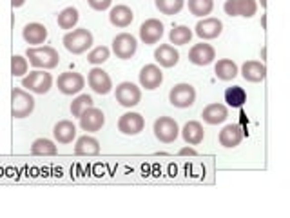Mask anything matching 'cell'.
<instances>
[{"label": "cell", "instance_id": "obj_19", "mask_svg": "<svg viewBox=\"0 0 290 218\" xmlns=\"http://www.w3.org/2000/svg\"><path fill=\"white\" fill-rule=\"evenodd\" d=\"M218 140H220V145H223V147H227V149L236 147V145L241 144L243 129L239 128L237 124H229V126H225V128L220 131Z\"/></svg>", "mask_w": 290, "mask_h": 218}, {"label": "cell", "instance_id": "obj_27", "mask_svg": "<svg viewBox=\"0 0 290 218\" xmlns=\"http://www.w3.org/2000/svg\"><path fill=\"white\" fill-rule=\"evenodd\" d=\"M214 73H216V76L220 80H225V82H229V80H234L237 76V73H239V70H237V66L234 60L231 59H222L218 60L216 66H214Z\"/></svg>", "mask_w": 290, "mask_h": 218}, {"label": "cell", "instance_id": "obj_24", "mask_svg": "<svg viewBox=\"0 0 290 218\" xmlns=\"http://www.w3.org/2000/svg\"><path fill=\"white\" fill-rule=\"evenodd\" d=\"M53 137L58 144H71L76 139V128L71 120H60V122L55 124Z\"/></svg>", "mask_w": 290, "mask_h": 218}, {"label": "cell", "instance_id": "obj_28", "mask_svg": "<svg viewBox=\"0 0 290 218\" xmlns=\"http://www.w3.org/2000/svg\"><path fill=\"white\" fill-rule=\"evenodd\" d=\"M78 18H80L78 9L73 7V5H69V7H65V9H62L58 13V16H57L58 27H60V29H73V27L78 24Z\"/></svg>", "mask_w": 290, "mask_h": 218}, {"label": "cell", "instance_id": "obj_35", "mask_svg": "<svg viewBox=\"0 0 290 218\" xmlns=\"http://www.w3.org/2000/svg\"><path fill=\"white\" fill-rule=\"evenodd\" d=\"M109 55H111L109 48H106V46H98V48L91 49L89 51V55H87V62H91V64H95V66H100L109 60Z\"/></svg>", "mask_w": 290, "mask_h": 218}, {"label": "cell", "instance_id": "obj_32", "mask_svg": "<svg viewBox=\"0 0 290 218\" xmlns=\"http://www.w3.org/2000/svg\"><path fill=\"white\" fill-rule=\"evenodd\" d=\"M190 38H192V29L187 26H176L169 33V40L174 46H185L190 42Z\"/></svg>", "mask_w": 290, "mask_h": 218}, {"label": "cell", "instance_id": "obj_26", "mask_svg": "<svg viewBox=\"0 0 290 218\" xmlns=\"http://www.w3.org/2000/svg\"><path fill=\"white\" fill-rule=\"evenodd\" d=\"M98 153H100V142L95 137L84 135L74 144V154H78V156H93Z\"/></svg>", "mask_w": 290, "mask_h": 218}, {"label": "cell", "instance_id": "obj_29", "mask_svg": "<svg viewBox=\"0 0 290 218\" xmlns=\"http://www.w3.org/2000/svg\"><path fill=\"white\" fill-rule=\"evenodd\" d=\"M225 102L231 107H243L247 102V91L241 85H232L225 89Z\"/></svg>", "mask_w": 290, "mask_h": 218}, {"label": "cell", "instance_id": "obj_40", "mask_svg": "<svg viewBox=\"0 0 290 218\" xmlns=\"http://www.w3.org/2000/svg\"><path fill=\"white\" fill-rule=\"evenodd\" d=\"M259 2H261V5H263V7H267V0H259Z\"/></svg>", "mask_w": 290, "mask_h": 218}, {"label": "cell", "instance_id": "obj_39", "mask_svg": "<svg viewBox=\"0 0 290 218\" xmlns=\"http://www.w3.org/2000/svg\"><path fill=\"white\" fill-rule=\"evenodd\" d=\"M24 4H26V0H11V5H13V7H22Z\"/></svg>", "mask_w": 290, "mask_h": 218}, {"label": "cell", "instance_id": "obj_11", "mask_svg": "<svg viewBox=\"0 0 290 218\" xmlns=\"http://www.w3.org/2000/svg\"><path fill=\"white\" fill-rule=\"evenodd\" d=\"M87 84L98 95H109L113 91V80L102 68H93L87 74Z\"/></svg>", "mask_w": 290, "mask_h": 218}, {"label": "cell", "instance_id": "obj_2", "mask_svg": "<svg viewBox=\"0 0 290 218\" xmlns=\"http://www.w3.org/2000/svg\"><path fill=\"white\" fill-rule=\"evenodd\" d=\"M63 46L69 53L73 55H82L85 53L87 49L93 46V33L85 27H78V29H73V31L65 33L63 37Z\"/></svg>", "mask_w": 290, "mask_h": 218}, {"label": "cell", "instance_id": "obj_14", "mask_svg": "<svg viewBox=\"0 0 290 218\" xmlns=\"http://www.w3.org/2000/svg\"><path fill=\"white\" fill-rule=\"evenodd\" d=\"M164 24L158 20V18H149L140 26V38H142L143 44L147 46H153V44L160 42V38L164 37Z\"/></svg>", "mask_w": 290, "mask_h": 218}, {"label": "cell", "instance_id": "obj_17", "mask_svg": "<svg viewBox=\"0 0 290 218\" xmlns=\"http://www.w3.org/2000/svg\"><path fill=\"white\" fill-rule=\"evenodd\" d=\"M223 31V22L220 18H203L196 24L194 33L201 40H212L218 38Z\"/></svg>", "mask_w": 290, "mask_h": 218}, {"label": "cell", "instance_id": "obj_33", "mask_svg": "<svg viewBox=\"0 0 290 218\" xmlns=\"http://www.w3.org/2000/svg\"><path fill=\"white\" fill-rule=\"evenodd\" d=\"M187 5L194 16H207L214 9V0H189Z\"/></svg>", "mask_w": 290, "mask_h": 218}, {"label": "cell", "instance_id": "obj_30", "mask_svg": "<svg viewBox=\"0 0 290 218\" xmlns=\"http://www.w3.org/2000/svg\"><path fill=\"white\" fill-rule=\"evenodd\" d=\"M57 153V145L49 139H37L31 144V154H37V156H53Z\"/></svg>", "mask_w": 290, "mask_h": 218}, {"label": "cell", "instance_id": "obj_21", "mask_svg": "<svg viewBox=\"0 0 290 218\" xmlns=\"http://www.w3.org/2000/svg\"><path fill=\"white\" fill-rule=\"evenodd\" d=\"M154 60L162 68H174L179 62V53L171 44H162L160 48L154 49Z\"/></svg>", "mask_w": 290, "mask_h": 218}, {"label": "cell", "instance_id": "obj_8", "mask_svg": "<svg viewBox=\"0 0 290 218\" xmlns=\"http://www.w3.org/2000/svg\"><path fill=\"white\" fill-rule=\"evenodd\" d=\"M115 96H116V102L120 106L134 107L142 100V91H140V87L136 84H132V82H121V84L116 85Z\"/></svg>", "mask_w": 290, "mask_h": 218}, {"label": "cell", "instance_id": "obj_6", "mask_svg": "<svg viewBox=\"0 0 290 218\" xmlns=\"http://www.w3.org/2000/svg\"><path fill=\"white\" fill-rule=\"evenodd\" d=\"M169 102L178 109L190 107L196 102V89L190 84H185V82L176 84L169 91Z\"/></svg>", "mask_w": 290, "mask_h": 218}, {"label": "cell", "instance_id": "obj_18", "mask_svg": "<svg viewBox=\"0 0 290 218\" xmlns=\"http://www.w3.org/2000/svg\"><path fill=\"white\" fill-rule=\"evenodd\" d=\"M132 20H134V13H132L131 7L125 4H118V5H115V7H111V11H109V22H111L115 27L123 29V27L131 26Z\"/></svg>", "mask_w": 290, "mask_h": 218}, {"label": "cell", "instance_id": "obj_22", "mask_svg": "<svg viewBox=\"0 0 290 218\" xmlns=\"http://www.w3.org/2000/svg\"><path fill=\"white\" fill-rule=\"evenodd\" d=\"M241 76L247 82H261L267 76V68H265L263 62H258V60H247L245 64L241 66Z\"/></svg>", "mask_w": 290, "mask_h": 218}, {"label": "cell", "instance_id": "obj_3", "mask_svg": "<svg viewBox=\"0 0 290 218\" xmlns=\"http://www.w3.org/2000/svg\"><path fill=\"white\" fill-rule=\"evenodd\" d=\"M35 111V98L26 89L13 87L11 91V117L26 118Z\"/></svg>", "mask_w": 290, "mask_h": 218}, {"label": "cell", "instance_id": "obj_9", "mask_svg": "<svg viewBox=\"0 0 290 218\" xmlns=\"http://www.w3.org/2000/svg\"><path fill=\"white\" fill-rule=\"evenodd\" d=\"M58 91L62 95H78L80 91L84 89L85 78L80 73H74V71H65L58 76L57 80Z\"/></svg>", "mask_w": 290, "mask_h": 218}, {"label": "cell", "instance_id": "obj_38", "mask_svg": "<svg viewBox=\"0 0 290 218\" xmlns=\"http://www.w3.org/2000/svg\"><path fill=\"white\" fill-rule=\"evenodd\" d=\"M179 154L183 156V154H189V156H196V149L192 147H181L179 149Z\"/></svg>", "mask_w": 290, "mask_h": 218}, {"label": "cell", "instance_id": "obj_37", "mask_svg": "<svg viewBox=\"0 0 290 218\" xmlns=\"http://www.w3.org/2000/svg\"><path fill=\"white\" fill-rule=\"evenodd\" d=\"M87 4H89L95 11H106L111 7L113 0H87Z\"/></svg>", "mask_w": 290, "mask_h": 218}, {"label": "cell", "instance_id": "obj_20", "mask_svg": "<svg viewBox=\"0 0 290 218\" xmlns=\"http://www.w3.org/2000/svg\"><path fill=\"white\" fill-rule=\"evenodd\" d=\"M22 37L31 46H40L48 40V27L38 24V22H31L22 29Z\"/></svg>", "mask_w": 290, "mask_h": 218}, {"label": "cell", "instance_id": "obj_23", "mask_svg": "<svg viewBox=\"0 0 290 218\" xmlns=\"http://www.w3.org/2000/svg\"><path fill=\"white\" fill-rule=\"evenodd\" d=\"M201 117H203V122L211 124V126H218V124H223L229 118V109L223 104H209L201 111Z\"/></svg>", "mask_w": 290, "mask_h": 218}, {"label": "cell", "instance_id": "obj_10", "mask_svg": "<svg viewBox=\"0 0 290 218\" xmlns=\"http://www.w3.org/2000/svg\"><path fill=\"white\" fill-rule=\"evenodd\" d=\"M106 124V115L102 109L91 106L87 107L82 115H80V128L87 131V133H95V131H100Z\"/></svg>", "mask_w": 290, "mask_h": 218}, {"label": "cell", "instance_id": "obj_15", "mask_svg": "<svg viewBox=\"0 0 290 218\" xmlns=\"http://www.w3.org/2000/svg\"><path fill=\"white\" fill-rule=\"evenodd\" d=\"M216 59V51L211 44H194L189 51V62L194 66H209Z\"/></svg>", "mask_w": 290, "mask_h": 218}, {"label": "cell", "instance_id": "obj_13", "mask_svg": "<svg viewBox=\"0 0 290 218\" xmlns=\"http://www.w3.org/2000/svg\"><path fill=\"white\" fill-rule=\"evenodd\" d=\"M223 9L229 16H245V18H250V16L256 15L258 11V2L256 0H227Z\"/></svg>", "mask_w": 290, "mask_h": 218}, {"label": "cell", "instance_id": "obj_34", "mask_svg": "<svg viewBox=\"0 0 290 218\" xmlns=\"http://www.w3.org/2000/svg\"><path fill=\"white\" fill-rule=\"evenodd\" d=\"M91 106H93V98H91L89 95H78L73 102H71V115L80 118V115Z\"/></svg>", "mask_w": 290, "mask_h": 218}, {"label": "cell", "instance_id": "obj_36", "mask_svg": "<svg viewBox=\"0 0 290 218\" xmlns=\"http://www.w3.org/2000/svg\"><path fill=\"white\" fill-rule=\"evenodd\" d=\"M27 68H29L27 59H24L22 55H13V59H11V74L13 76H24L27 73Z\"/></svg>", "mask_w": 290, "mask_h": 218}, {"label": "cell", "instance_id": "obj_7", "mask_svg": "<svg viewBox=\"0 0 290 218\" xmlns=\"http://www.w3.org/2000/svg\"><path fill=\"white\" fill-rule=\"evenodd\" d=\"M138 49V40L136 37H132L131 33H118L115 38H113V51L118 59L121 60H129L134 57Z\"/></svg>", "mask_w": 290, "mask_h": 218}, {"label": "cell", "instance_id": "obj_12", "mask_svg": "<svg viewBox=\"0 0 290 218\" xmlns=\"http://www.w3.org/2000/svg\"><path fill=\"white\" fill-rule=\"evenodd\" d=\"M145 128V120L140 113H123L118 120V131L127 137H134V135H140Z\"/></svg>", "mask_w": 290, "mask_h": 218}, {"label": "cell", "instance_id": "obj_1", "mask_svg": "<svg viewBox=\"0 0 290 218\" xmlns=\"http://www.w3.org/2000/svg\"><path fill=\"white\" fill-rule=\"evenodd\" d=\"M26 59L37 70H55L60 62V55L51 46H31L26 51Z\"/></svg>", "mask_w": 290, "mask_h": 218}, {"label": "cell", "instance_id": "obj_5", "mask_svg": "<svg viewBox=\"0 0 290 218\" xmlns=\"http://www.w3.org/2000/svg\"><path fill=\"white\" fill-rule=\"evenodd\" d=\"M154 137L162 142V144H173L174 140L178 139L179 135V126L178 122L171 117H160L154 120L153 126Z\"/></svg>", "mask_w": 290, "mask_h": 218}, {"label": "cell", "instance_id": "obj_25", "mask_svg": "<svg viewBox=\"0 0 290 218\" xmlns=\"http://www.w3.org/2000/svg\"><path fill=\"white\" fill-rule=\"evenodd\" d=\"M181 137H183V140L189 145H198L205 139V129H203V126L198 120H190L181 129Z\"/></svg>", "mask_w": 290, "mask_h": 218}, {"label": "cell", "instance_id": "obj_4", "mask_svg": "<svg viewBox=\"0 0 290 218\" xmlns=\"http://www.w3.org/2000/svg\"><path fill=\"white\" fill-rule=\"evenodd\" d=\"M53 85V76L51 73H46L42 70L31 71V73L22 78V87H26L27 91L31 93H37V95H46Z\"/></svg>", "mask_w": 290, "mask_h": 218}, {"label": "cell", "instance_id": "obj_31", "mask_svg": "<svg viewBox=\"0 0 290 218\" xmlns=\"http://www.w3.org/2000/svg\"><path fill=\"white\" fill-rule=\"evenodd\" d=\"M154 4H156V9L162 15L173 16V15H178L179 11L183 9L185 0H154Z\"/></svg>", "mask_w": 290, "mask_h": 218}, {"label": "cell", "instance_id": "obj_16", "mask_svg": "<svg viewBox=\"0 0 290 218\" xmlns=\"http://www.w3.org/2000/svg\"><path fill=\"white\" fill-rule=\"evenodd\" d=\"M164 82V73L156 64H147L143 66L140 71V85L145 87L147 91L158 89Z\"/></svg>", "mask_w": 290, "mask_h": 218}]
</instances>
